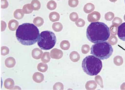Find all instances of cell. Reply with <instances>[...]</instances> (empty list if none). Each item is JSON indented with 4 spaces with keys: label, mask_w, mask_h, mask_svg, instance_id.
Instances as JSON below:
<instances>
[{
    "label": "cell",
    "mask_w": 125,
    "mask_h": 90,
    "mask_svg": "<svg viewBox=\"0 0 125 90\" xmlns=\"http://www.w3.org/2000/svg\"><path fill=\"white\" fill-rule=\"evenodd\" d=\"M40 36L37 26L31 23H23L18 27L16 37L18 41L24 45H32L38 41Z\"/></svg>",
    "instance_id": "cell-1"
},
{
    "label": "cell",
    "mask_w": 125,
    "mask_h": 90,
    "mask_svg": "<svg viewBox=\"0 0 125 90\" xmlns=\"http://www.w3.org/2000/svg\"><path fill=\"white\" fill-rule=\"evenodd\" d=\"M109 28L104 23L92 22L87 27L86 36L87 39L93 43L105 42L110 37Z\"/></svg>",
    "instance_id": "cell-2"
},
{
    "label": "cell",
    "mask_w": 125,
    "mask_h": 90,
    "mask_svg": "<svg viewBox=\"0 0 125 90\" xmlns=\"http://www.w3.org/2000/svg\"><path fill=\"white\" fill-rule=\"evenodd\" d=\"M82 67L83 71L89 76H96L103 68V63L100 59L94 55H89L83 59Z\"/></svg>",
    "instance_id": "cell-3"
},
{
    "label": "cell",
    "mask_w": 125,
    "mask_h": 90,
    "mask_svg": "<svg viewBox=\"0 0 125 90\" xmlns=\"http://www.w3.org/2000/svg\"><path fill=\"white\" fill-rule=\"evenodd\" d=\"M113 48L108 42H101L93 44L91 48V54L101 59L110 57L113 53Z\"/></svg>",
    "instance_id": "cell-4"
},
{
    "label": "cell",
    "mask_w": 125,
    "mask_h": 90,
    "mask_svg": "<svg viewBox=\"0 0 125 90\" xmlns=\"http://www.w3.org/2000/svg\"><path fill=\"white\" fill-rule=\"evenodd\" d=\"M57 42L56 35L50 31H44L41 33L37 44L41 49L48 50L52 48Z\"/></svg>",
    "instance_id": "cell-5"
},
{
    "label": "cell",
    "mask_w": 125,
    "mask_h": 90,
    "mask_svg": "<svg viewBox=\"0 0 125 90\" xmlns=\"http://www.w3.org/2000/svg\"><path fill=\"white\" fill-rule=\"evenodd\" d=\"M100 19V14L97 11H93V12H91L88 15L87 17V20L90 23L98 22Z\"/></svg>",
    "instance_id": "cell-6"
},
{
    "label": "cell",
    "mask_w": 125,
    "mask_h": 90,
    "mask_svg": "<svg viewBox=\"0 0 125 90\" xmlns=\"http://www.w3.org/2000/svg\"><path fill=\"white\" fill-rule=\"evenodd\" d=\"M50 55L51 58L52 59H59L62 57L63 52L60 49L57 48H53L51 50L50 52Z\"/></svg>",
    "instance_id": "cell-7"
},
{
    "label": "cell",
    "mask_w": 125,
    "mask_h": 90,
    "mask_svg": "<svg viewBox=\"0 0 125 90\" xmlns=\"http://www.w3.org/2000/svg\"><path fill=\"white\" fill-rule=\"evenodd\" d=\"M118 35L119 38L125 41V22L122 23L118 27Z\"/></svg>",
    "instance_id": "cell-8"
},
{
    "label": "cell",
    "mask_w": 125,
    "mask_h": 90,
    "mask_svg": "<svg viewBox=\"0 0 125 90\" xmlns=\"http://www.w3.org/2000/svg\"><path fill=\"white\" fill-rule=\"evenodd\" d=\"M43 53L42 51L40 48H35L32 51V56L35 59H40L42 58Z\"/></svg>",
    "instance_id": "cell-9"
},
{
    "label": "cell",
    "mask_w": 125,
    "mask_h": 90,
    "mask_svg": "<svg viewBox=\"0 0 125 90\" xmlns=\"http://www.w3.org/2000/svg\"><path fill=\"white\" fill-rule=\"evenodd\" d=\"M33 80L36 83H41L44 80V75L41 72H35L32 76Z\"/></svg>",
    "instance_id": "cell-10"
},
{
    "label": "cell",
    "mask_w": 125,
    "mask_h": 90,
    "mask_svg": "<svg viewBox=\"0 0 125 90\" xmlns=\"http://www.w3.org/2000/svg\"><path fill=\"white\" fill-rule=\"evenodd\" d=\"M14 81L13 79L8 78L5 80L4 81V87L7 90H12L14 87Z\"/></svg>",
    "instance_id": "cell-11"
},
{
    "label": "cell",
    "mask_w": 125,
    "mask_h": 90,
    "mask_svg": "<svg viewBox=\"0 0 125 90\" xmlns=\"http://www.w3.org/2000/svg\"><path fill=\"white\" fill-rule=\"evenodd\" d=\"M19 27L18 22L16 20H11L8 23V28L11 31H14L17 30Z\"/></svg>",
    "instance_id": "cell-12"
},
{
    "label": "cell",
    "mask_w": 125,
    "mask_h": 90,
    "mask_svg": "<svg viewBox=\"0 0 125 90\" xmlns=\"http://www.w3.org/2000/svg\"><path fill=\"white\" fill-rule=\"evenodd\" d=\"M5 63V65L7 67L12 68L16 64V61L15 59L13 57H9L6 59Z\"/></svg>",
    "instance_id": "cell-13"
},
{
    "label": "cell",
    "mask_w": 125,
    "mask_h": 90,
    "mask_svg": "<svg viewBox=\"0 0 125 90\" xmlns=\"http://www.w3.org/2000/svg\"><path fill=\"white\" fill-rule=\"evenodd\" d=\"M97 88V83L94 81H89L85 85V88L88 90H94Z\"/></svg>",
    "instance_id": "cell-14"
},
{
    "label": "cell",
    "mask_w": 125,
    "mask_h": 90,
    "mask_svg": "<svg viewBox=\"0 0 125 90\" xmlns=\"http://www.w3.org/2000/svg\"><path fill=\"white\" fill-rule=\"evenodd\" d=\"M70 58L71 61L73 62L76 63L79 61L80 58V54H78V52L76 51H73L71 52L70 54Z\"/></svg>",
    "instance_id": "cell-15"
},
{
    "label": "cell",
    "mask_w": 125,
    "mask_h": 90,
    "mask_svg": "<svg viewBox=\"0 0 125 90\" xmlns=\"http://www.w3.org/2000/svg\"><path fill=\"white\" fill-rule=\"evenodd\" d=\"M95 9V6L92 3H87L86 4L83 8V10L85 13L89 14L92 12Z\"/></svg>",
    "instance_id": "cell-16"
},
{
    "label": "cell",
    "mask_w": 125,
    "mask_h": 90,
    "mask_svg": "<svg viewBox=\"0 0 125 90\" xmlns=\"http://www.w3.org/2000/svg\"><path fill=\"white\" fill-rule=\"evenodd\" d=\"M49 18L52 22H54L58 21L60 20V14L56 12H51L49 15Z\"/></svg>",
    "instance_id": "cell-17"
},
{
    "label": "cell",
    "mask_w": 125,
    "mask_h": 90,
    "mask_svg": "<svg viewBox=\"0 0 125 90\" xmlns=\"http://www.w3.org/2000/svg\"><path fill=\"white\" fill-rule=\"evenodd\" d=\"M24 16V13L21 9H17L14 13V17L17 20H20Z\"/></svg>",
    "instance_id": "cell-18"
},
{
    "label": "cell",
    "mask_w": 125,
    "mask_h": 90,
    "mask_svg": "<svg viewBox=\"0 0 125 90\" xmlns=\"http://www.w3.org/2000/svg\"><path fill=\"white\" fill-rule=\"evenodd\" d=\"M22 10L23 13L24 14H31L32 12V11H33V9L32 8V6H31V4H28L25 5L23 7Z\"/></svg>",
    "instance_id": "cell-19"
},
{
    "label": "cell",
    "mask_w": 125,
    "mask_h": 90,
    "mask_svg": "<svg viewBox=\"0 0 125 90\" xmlns=\"http://www.w3.org/2000/svg\"><path fill=\"white\" fill-rule=\"evenodd\" d=\"M48 69V64L46 63H40L37 65V70L38 71H40L41 72H46Z\"/></svg>",
    "instance_id": "cell-20"
},
{
    "label": "cell",
    "mask_w": 125,
    "mask_h": 90,
    "mask_svg": "<svg viewBox=\"0 0 125 90\" xmlns=\"http://www.w3.org/2000/svg\"><path fill=\"white\" fill-rule=\"evenodd\" d=\"M33 24L37 27H41L43 25L44 23V20L42 17H36L33 19Z\"/></svg>",
    "instance_id": "cell-21"
},
{
    "label": "cell",
    "mask_w": 125,
    "mask_h": 90,
    "mask_svg": "<svg viewBox=\"0 0 125 90\" xmlns=\"http://www.w3.org/2000/svg\"><path fill=\"white\" fill-rule=\"evenodd\" d=\"M31 5L32 7L33 10L34 11L39 10L41 7V3L38 0H32L31 2Z\"/></svg>",
    "instance_id": "cell-22"
},
{
    "label": "cell",
    "mask_w": 125,
    "mask_h": 90,
    "mask_svg": "<svg viewBox=\"0 0 125 90\" xmlns=\"http://www.w3.org/2000/svg\"><path fill=\"white\" fill-rule=\"evenodd\" d=\"M52 28L55 32H59L62 30V25L60 22H56L52 24Z\"/></svg>",
    "instance_id": "cell-23"
},
{
    "label": "cell",
    "mask_w": 125,
    "mask_h": 90,
    "mask_svg": "<svg viewBox=\"0 0 125 90\" xmlns=\"http://www.w3.org/2000/svg\"><path fill=\"white\" fill-rule=\"evenodd\" d=\"M60 47L64 50H67L70 47V43L68 40H63L60 43Z\"/></svg>",
    "instance_id": "cell-24"
},
{
    "label": "cell",
    "mask_w": 125,
    "mask_h": 90,
    "mask_svg": "<svg viewBox=\"0 0 125 90\" xmlns=\"http://www.w3.org/2000/svg\"><path fill=\"white\" fill-rule=\"evenodd\" d=\"M50 54L48 52H45L43 53L41 59L42 61L44 63H48L51 61Z\"/></svg>",
    "instance_id": "cell-25"
},
{
    "label": "cell",
    "mask_w": 125,
    "mask_h": 90,
    "mask_svg": "<svg viewBox=\"0 0 125 90\" xmlns=\"http://www.w3.org/2000/svg\"><path fill=\"white\" fill-rule=\"evenodd\" d=\"M114 63L116 66H121L123 63V57L120 55L116 56L114 58Z\"/></svg>",
    "instance_id": "cell-26"
},
{
    "label": "cell",
    "mask_w": 125,
    "mask_h": 90,
    "mask_svg": "<svg viewBox=\"0 0 125 90\" xmlns=\"http://www.w3.org/2000/svg\"><path fill=\"white\" fill-rule=\"evenodd\" d=\"M57 3L54 1H50L47 4V8L50 10H53L57 8Z\"/></svg>",
    "instance_id": "cell-27"
},
{
    "label": "cell",
    "mask_w": 125,
    "mask_h": 90,
    "mask_svg": "<svg viewBox=\"0 0 125 90\" xmlns=\"http://www.w3.org/2000/svg\"><path fill=\"white\" fill-rule=\"evenodd\" d=\"M115 17L114 14L112 12H109L106 13L104 15V19L105 20L108 21H111L113 20Z\"/></svg>",
    "instance_id": "cell-28"
},
{
    "label": "cell",
    "mask_w": 125,
    "mask_h": 90,
    "mask_svg": "<svg viewBox=\"0 0 125 90\" xmlns=\"http://www.w3.org/2000/svg\"><path fill=\"white\" fill-rule=\"evenodd\" d=\"M108 42L111 45H115L118 42V39L114 35L110 36L109 39H108Z\"/></svg>",
    "instance_id": "cell-29"
},
{
    "label": "cell",
    "mask_w": 125,
    "mask_h": 90,
    "mask_svg": "<svg viewBox=\"0 0 125 90\" xmlns=\"http://www.w3.org/2000/svg\"><path fill=\"white\" fill-rule=\"evenodd\" d=\"M118 26L112 25L110 27H109V31L110 33L112 35H115L118 34Z\"/></svg>",
    "instance_id": "cell-30"
},
{
    "label": "cell",
    "mask_w": 125,
    "mask_h": 90,
    "mask_svg": "<svg viewBox=\"0 0 125 90\" xmlns=\"http://www.w3.org/2000/svg\"><path fill=\"white\" fill-rule=\"evenodd\" d=\"M113 25L116 26H119L122 23V20L121 18L119 17H115L113 21H112Z\"/></svg>",
    "instance_id": "cell-31"
},
{
    "label": "cell",
    "mask_w": 125,
    "mask_h": 90,
    "mask_svg": "<svg viewBox=\"0 0 125 90\" xmlns=\"http://www.w3.org/2000/svg\"><path fill=\"white\" fill-rule=\"evenodd\" d=\"M95 81L96 82V83L99 85V86L103 88L104 85H103V79L99 75H96V77H95Z\"/></svg>",
    "instance_id": "cell-32"
},
{
    "label": "cell",
    "mask_w": 125,
    "mask_h": 90,
    "mask_svg": "<svg viewBox=\"0 0 125 90\" xmlns=\"http://www.w3.org/2000/svg\"><path fill=\"white\" fill-rule=\"evenodd\" d=\"M53 90H64V85L62 82H58L53 86Z\"/></svg>",
    "instance_id": "cell-33"
},
{
    "label": "cell",
    "mask_w": 125,
    "mask_h": 90,
    "mask_svg": "<svg viewBox=\"0 0 125 90\" xmlns=\"http://www.w3.org/2000/svg\"><path fill=\"white\" fill-rule=\"evenodd\" d=\"M75 24L77 27H83L84 26L85 24V21L82 19H78L76 22Z\"/></svg>",
    "instance_id": "cell-34"
},
{
    "label": "cell",
    "mask_w": 125,
    "mask_h": 90,
    "mask_svg": "<svg viewBox=\"0 0 125 90\" xmlns=\"http://www.w3.org/2000/svg\"><path fill=\"white\" fill-rule=\"evenodd\" d=\"M90 47L87 44H84L82 46V48H81V51L82 52V54H87L89 50H90Z\"/></svg>",
    "instance_id": "cell-35"
},
{
    "label": "cell",
    "mask_w": 125,
    "mask_h": 90,
    "mask_svg": "<svg viewBox=\"0 0 125 90\" xmlns=\"http://www.w3.org/2000/svg\"><path fill=\"white\" fill-rule=\"evenodd\" d=\"M70 19L73 22H76L78 19H79V16L77 13L73 12L70 14Z\"/></svg>",
    "instance_id": "cell-36"
},
{
    "label": "cell",
    "mask_w": 125,
    "mask_h": 90,
    "mask_svg": "<svg viewBox=\"0 0 125 90\" xmlns=\"http://www.w3.org/2000/svg\"><path fill=\"white\" fill-rule=\"evenodd\" d=\"M79 4V1L78 0H69L68 4L70 7L72 8H75Z\"/></svg>",
    "instance_id": "cell-37"
},
{
    "label": "cell",
    "mask_w": 125,
    "mask_h": 90,
    "mask_svg": "<svg viewBox=\"0 0 125 90\" xmlns=\"http://www.w3.org/2000/svg\"><path fill=\"white\" fill-rule=\"evenodd\" d=\"M9 54V49L7 46L1 47V54L3 56L7 55Z\"/></svg>",
    "instance_id": "cell-38"
},
{
    "label": "cell",
    "mask_w": 125,
    "mask_h": 90,
    "mask_svg": "<svg viewBox=\"0 0 125 90\" xmlns=\"http://www.w3.org/2000/svg\"><path fill=\"white\" fill-rule=\"evenodd\" d=\"M9 3L7 0H1V8L6 9L8 7Z\"/></svg>",
    "instance_id": "cell-39"
},
{
    "label": "cell",
    "mask_w": 125,
    "mask_h": 90,
    "mask_svg": "<svg viewBox=\"0 0 125 90\" xmlns=\"http://www.w3.org/2000/svg\"><path fill=\"white\" fill-rule=\"evenodd\" d=\"M1 23H2V24H1V28H2V31H4L5 30V29H6V26H7V25H6V22H4V21H1Z\"/></svg>",
    "instance_id": "cell-40"
},
{
    "label": "cell",
    "mask_w": 125,
    "mask_h": 90,
    "mask_svg": "<svg viewBox=\"0 0 125 90\" xmlns=\"http://www.w3.org/2000/svg\"><path fill=\"white\" fill-rule=\"evenodd\" d=\"M121 90H125V82L122 84V85L121 86Z\"/></svg>",
    "instance_id": "cell-41"
},
{
    "label": "cell",
    "mask_w": 125,
    "mask_h": 90,
    "mask_svg": "<svg viewBox=\"0 0 125 90\" xmlns=\"http://www.w3.org/2000/svg\"><path fill=\"white\" fill-rule=\"evenodd\" d=\"M111 2H115L116 1H118V0H109Z\"/></svg>",
    "instance_id": "cell-42"
},
{
    "label": "cell",
    "mask_w": 125,
    "mask_h": 90,
    "mask_svg": "<svg viewBox=\"0 0 125 90\" xmlns=\"http://www.w3.org/2000/svg\"><path fill=\"white\" fill-rule=\"evenodd\" d=\"M124 20H125V15H124Z\"/></svg>",
    "instance_id": "cell-43"
},
{
    "label": "cell",
    "mask_w": 125,
    "mask_h": 90,
    "mask_svg": "<svg viewBox=\"0 0 125 90\" xmlns=\"http://www.w3.org/2000/svg\"><path fill=\"white\" fill-rule=\"evenodd\" d=\"M57 1H60V0H57Z\"/></svg>",
    "instance_id": "cell-44"
},
{
    "label": "cell",
    "mask_w": 125,
    "mask_h": 90,
    "mask_svg": "<svg viewBox=\"0 0 125 90\" xmlns=\"http://www.w3.org/2000/svg\"></svg>",
    "instance_id": "cell-45"
}]
</instances>
